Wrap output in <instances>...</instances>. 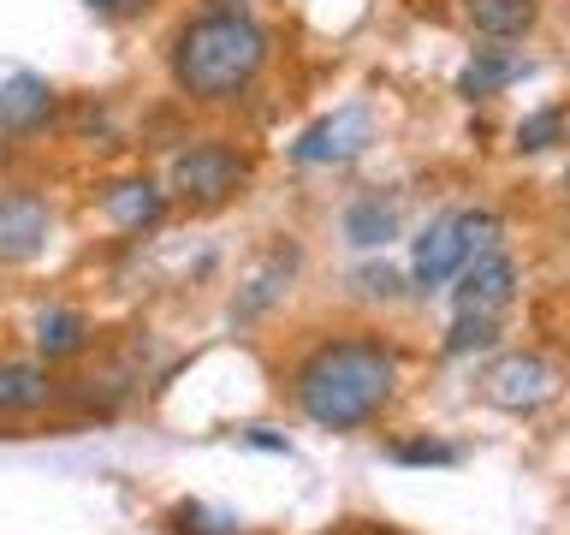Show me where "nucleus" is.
<instances>
[{"instance_id":"obj_1","label":"nucleus","mask_w":570,"mask_h":535,"mask_svg":"<svg viewBox=\"0 0 570 535\" xmlns=\"http://www.w3.org/2000/svg\"><path fill=\"white\" fill-rule=\"evenodd\" d=\"M399 387V357H392L381 339H327L297 363V410L315 428H333V435H351L381 417V405Z\"/></svg>"},{"instance_id":"obj_2","label":"nucleus","mask_w":570,"mask_h":535,"mask_svg":"<svg viewBox=\"0 0 570 535\" xmlns=\"http://www.w3.org/2000/svg\"><path fill=\"white\" fill-rule=\"evenodd\" d=\"M267 66V30L238 7H214L173 36V84L190 101H238Z\"/></svg>"},{"instance_id":"obj_3","label":"nucleus","mask_w":570,"mask_h":535,"mask_svg":"<svg viewBox=\"0 0 570 535\" xmlns=\"http://www.w3.org/2000/svg\"><path fill=\"white\" fill-rule=\"evenodd\" d=\"M249 185V155L232 149V143H190V149L173 155V191L185 196L190 208H220Z\"/></svg>"},{"instance_id":"obj_4","label":"nucleus","mask_w":570,"mask_h":535,"mask_svg":"<svg viewBox=\"0 0 570 535\" xmlns=\"http://www.w3.org/2000/svg\"><path fill=\"white\" fill-rule=\"evenodd\" d=\"M368 143H374L368 101H345V107H333L327 119H315L309 132L292 143V160L297 167H345V160H356Z\"/></svg>"},{"instance_id":"obj_5","label":"nucleus","mask_w":570,"mask_h":535,"mask_svg":"<svg viewBox=\"0 0 570 535\" xmlns=\"http://www.w3.org/2000/svg\"><path fill=\"white\" fill-rule=\"evenodd\" d=\"M552 392H559V369L534 351H511L481 374V399L499 405V410H517V417H523V410H541Z\"/></svg>"},{"instance_id":"obj_6","label":"nucleus","mask_w":570,"mask_h":535,"mask_svg":"<svg viewBox=\"0 0 570 535\" xmlns=\"http://www.w3.org/2000/svg\"><path fill=\"white\" fill-rule=\"evenodd\" d=\"M517 298V262L505 250H488V256H470L458 268V285H452V303L458 315H493Z\"/></svg>"},{"instance_id":"obj_7","label":"nucleus","mask_w":570,"mask_h":535,"mask_svg":"<svg viewBox=\"0 0 570 535\" xmlns=\"http://www.w3.org/2000/svg\"><path fill=\"white\" fill-rule=\"evenodd\" d=\"M53 214L36 191H0V268H18L42 256Z\"/></svg>"},{"instance_id":"obj_8","label":"nucleus","mask_w":570,"mask_h":535,"mask_svg":"<svg viewBox=\"0 0 570 535\" xmlns=\"http://www.w3.org/2000/svg\"><path fill=\"white\" fill-rule=\"evenodd\" d=\"M463 262H470L463 214H440V221H428V232L416 239V250H410V274H416V285H445V280H458Z\"/></svg>"},{"instance_id":"obj_9","label":"nucleus","mask_w":570,"mask_h":535,"mask_svg":"<svg viewBox=\"0 0 570 535\" xmlns=\"http://www.w3.org/2000/svg\"><path fill=\"white\" fill-rule=\"evenodd\" d=\"M53 114V84L36 78V71H12L0 84V132L24 137V132H42Z\"/></svg>"},{"instance_id":"obj_10","label":"nucleus","mask_w":570,"mask_h":535,"mask_svg":"<svg viewBox=\"0 0 570 535\" xmlns=\"http://www.w3.org/2000/svg\"><path fill=\"white\" fill-rule=\"evenodd\" d=\"M101 214L119 232H142V226H155L160 214H167V191H160L155 178H119V185L101 191Z\"/></svg>"},{"instance_id":"obj_11","label":"nucleus","mask_w":570,"mask_h":535,"mask_svg":"<svg viewBox=\"0 0 570 535\" xmlns=\"http://www.w3.org/2000/svg\"><path fill=\"white\" fill-rule=\"evenodd\" d=\"M292 268H297V250L292 244H274L267 250V262L249 274V285L238 298H232V321H256L262 310H274V303L285 298V280H292Z\"/></svg>"},{"instance_id":"obj_12","label":"nucleus","mask_w":570,"mask_h":535,"mask_svg":"<svg viewBox=\"0 0 570 535\" xmlns=\"http://www.w3.org/2000/svg\"><path fill=\"white\" fill-rule=\"evenodd\" d=\"M529 71L523 54H505V48H475V60L458 71V96L463 101H481V96H499V89H511L517 78Z\"/></svg>"},{"instance_id":"obj_13","label":"nucleus","mask_w":570,"mask_h":535,"mask_svg":"<svg viewBox=\"0 0 570 535\" xmlns=\"http://www.w3.org/2000/svg\"><path fill=\"white\" fill-rule=\"evenodd\" d=\"M463 7H470V25L481 36H493V42H511V36H523L541 18L534 0H463Z\"/></svg>"},{"instance_id":"obj_14","label":"nucleus","mask_w":570,"mask_h":535,"mask_svg":"<svg viewBox=\"0 0 570 535\" xmlns=\"http://www.w3.org/2000/svg\"><path fill=\"white\" fill-rule=\"evenodd\" d=\"M392 232H399V208H392L386 196H356V203L345 208V239H351L356 250L386 244Z\"/></svg>"},{"instance_id":"obj_15","label":"nucleus","mask_w":570,"mask_h":535,"mask_svg":"<svg viewBox=\"0 0 570 535\" xmlns=\"http://www.w3.org/2000/svg\"><path fill=\"white\" fill-rule=\"evenodd\" d=\"M36 346H42L48 363L53 357H78L89 346V321L78 310H42L36 315Z\"/></svg>"},{"instance_id":"obj_16","label":"nucleus","mask_w":570,"mask_h":535,"mask_svg":"<svg viewBox=\"0 0 570 535\" xmlns=\"http://www.w3.org/2000/svg\"><path fill=\"white\" fill-rule=\"evenodd\" d=\"M48 369L36 363H0V410H36L48 405Z\"/></svg>"},{"instance_id":"obj_17","label":"nucleus","mask_w":570,"mask_h":535,"mask_svg":"<svg viewBox=\"0 0 570 535\" xmlns=\"http://www.w3.org/2000/svg\"><path fill=\"white\" fill-rule=\"evenodd\" d=\"M552 143H564V114L559 107H541V114H529L523 125H517V149L523 155H541V149H552Z\"/></svg>"},{"instance_id":"obj_18","label":"nucleus","mask_w":570,"mask_h":535,"mask_svg":"<svg viewBox=\"0 0 570 535\" xmlns=\"http://www.w3.org/2000/svg\"><path fill=\"white\" fill-rule=\"evenodd\" d=\"M499 339V321L493 315H458V328H452V339H445V351H481V346H493Z\"/></svg>"},{"instance_id":"obj_19","label":"nucleus","mask_w":570,"mask_h":535,"mask_svg":"<svg viewBox=\"0 0 570 535\" xmlns=\"http://www.w3.org/2000/svg\"><path fill=\"white\" fill-rule=\"evenodd\" d=\"M399 464H458V446H440V440H399L392 446Z\"/></svg>"},{"instance_id":"obj_20","label":"nucleus","mask_w":570,"mask_h":535,"mask_svg":"<svg viewBox=\"0 0 570 535\" xmlns=\"http://www.w3.org/2000/svg\"><path fill=\"white\" fill-rule=\"evenodd\" d=\"M356 285H363L368 298H392V292H399V274H392V268H363Z\"/></svg>"},{"instance_id":"obj_21","label":"nucleus","mask_w":570,"mask_h":535,"mask_svg":"<svg viewBox=\"0 0 570 535\" xmlns=\"http://www.w3.org/2000/svg\"><path fill=\"white\" fill-rule=\"evenodd\" d=\"M83 7H96V12H114V18H131V12H142L149 0H83Z\"/></svg>"},{"instance_id":"obj_22","label":"nucleus","mask_w":570,"mask_h":535,"mask_svg":"<svg viewBox=\"0 0 570 535\" xmlns=\"http://www.w3.org/2000/svg\"><path fill=\"white\" fill-rule=\"evenodd\" d=\"M244 440H249V446H262V453H292V440H285V435H267V428H249Z\"/></svg>"},{"instance_id":"obj_23","label":"nucleus","mask_w":570,"mask_h":535,"mask_svg":"<svg viewBox=\"0 0 570 535\" xmlns=\"http://www.w3.org/2000/svg\"><path fill=\"white\" fill-rule=\"evenodd\" d=\"M351 535H392V529H374V524H363V529H351Z\"/></svg>"},{"instance_id":"obj_24","label":"nucleus","mask_w":570,"mask_h":535,"mask_svg":"<svg viewBox=\"0 0 570 535\" xmlns=\"http://www.w3.org/2000/svg\"><path fill=\"white\" fill-rule=\"evenodd\" d=\"M564 191H570V167H564Z\"/></svg>"},{"instance_id":"obj_25","label":"nucleus","mask_w":570,"mask_h":535,"mask_svg":"<svg viewBox=\"0 0 570 535\" xmlns=\"http://www.w3.org/2000/svg\"><path fill=\"white\" fill-rule=\"evenodd\" d=\"M220 7H238V0H220Z\"/></svg>"}]
</instances>
